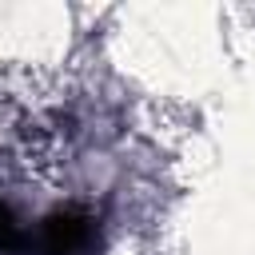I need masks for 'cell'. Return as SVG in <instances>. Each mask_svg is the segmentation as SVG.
I'll list each match as a JSON object with an SVG mask.
<instances>
[{"label": "cell", "instance_id": "obj_2", "mask_svg": "<svg viewBox=\"0 0 255 255\" xmlns=\"http://www.w3.org/2000/svg\"><path fill=\"white\" fill-rule=\"evenodd\" d=\"M20 247H28V235L16 227V219L0 207V251H20Z\"/></svg>", "mask_w": 255, "mask_h": 255}, {"label": "cell", "instance_id": "obj_1", "mask_svg": "<svg viewBox=\"0 0 255 255\" xmlns=\"http://www.w3.org/2000/svg\"><path fill=\"white\" fill-rule=\"evenodd\" d=\"M92 235H96L92 215L68 207V211H56V215L44 219L36 247H40L44 255H72V251H84V247L92 243Z\"/></svg>", "mask_w": 255, "mask_h": 255}]
</instances>
